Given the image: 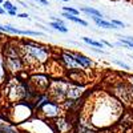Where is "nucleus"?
Listing matches in <instances>:
<instances>
[{"mask_svg":"<svg viewBox=\"0 0 133 133\" xmlns=\"http://www.w3.org/2000/svg\"><path fill=\"white\" fill-rule=\"evenodd\" d=\"M53 128L56 133H68L72 128V123L66 117L59 116L56 118H53Z\"/></svg>","mask_w":133,"mask_h":133,"instance_id":"nucleus-7","label":"nucleus"},{"mask_svg":"<svg viewBox=\"0 0 133 133\" xmlns=\"http://www.w3.org/2000/svg\"><path fill=\"white\" fill-rule=\"evenodd\" d=\"M7 76H8V69H7L5 61H4L3 56H0V85H3L5 83Z\"/></svg>","mask_w":133,"mask_h":133,"instance_id":"nucleus-11","label":"nucleus"},{"mask_svg":"<svg viewBox=\"0 0 133 133\" xmlns=\"http://www.w3.org/2000/svg\"><path fill=\"white\" fill-rule=\"evenodd\" d=\"M17 17H20V19H29L28 14H19V15H17Z\"/></svg>","mask_w":133,"mask_h":133,"instance_id":"nucleus-22","label":"nucleus"},{"mask_svg":"<svg viewBox=\"0 0 133 133\" xmlns=\"http://www.w3.org/2000/svg\"><path fill=\"white\" fill-rule=\"evenodd\" d=\"M4 61H5L7 69H8L9 73L16 75L20 71H23L25 63L23 60V56H21L20 47L7 45L5 49H4Z\"/></svg>","mask_w":133,"mask_h":133,"instance_id":"nucleus-3","label":"nucleus"},{"mask_svg":"<svg viewBox=\"0 0 133 133\" xmlns=\"http://www.w3.org/2000/svg\"><path fill=\"white\" fill-rule=\"evenodd\" d=\"M35 108L39 112V115L43 118H47V120H53L61 115V105L60 103L55 101L49 97V95L45 93H40L36 98V104Z\"/></svg>","mask_w":133,"mask_h":133,"instance_id":"nucleus-2","label":"nucleus"},{"mask_svg":"<svg viewBox=\"0 0 133 133\" xmlns=\"http://www.w3.org/2000/svg\"><path fill=\"white\" fill-rule=\"evenodd\" d=\"M81 11L85 12V14H88V15H91V17H93V16H96V17H104L100 11H97L96 8H92V7H83Z\"/></svg>","mask_w":133,"mask_h":133,"instance_id":"nucleus-13","label":"nucleus"},{"mask_svg":"<svg viewBox=\"0 0 133 133\" xmlns=\"http://www.w3.org/2000/svg\"><path fill=\"white\" fill-rule=\"evenodd\" d=\"M112 21H113L116 25H118V27H125V24L123 23V21H118V20H112Z\"/></svg>","mask_w":133,"mask_h":133,"instance_id":"nucleus-21","label":"nucleus"},{"mask_svg":"<svg viewBox=\"0 0 133 133\" xmlns=\"http://www.w3.org/2000/svg\"><path fill=\"white\" fill-rule=\"evenodd\" d=\"M61 16H64L65 19L73 21V23H76V24H80V25H83V27H88L87 21L83 20V19H80V17H77V15H72V14H69V12H65V11H63V15H61Z\"/></svg>","mask_w":133,"mask_h":133,"instance_id":"nucleus-10","label":"nucleus"},{"mask_svg":"<svg viewBox=\"0 0 133 133\" xmlns=\"http://www.w3.org/2000/svg\"><path fill=\"white\" fill-rule=\"evenodd\" d=\"M129 83H130V87H129V91H130V96L133 97V75L129 76Z\"/></svg>","mask_w":133,"mask_h":133,"instance_id":"nucleus-19","label":"nucleus"},{"mask_svg":"<svg viewBox=\"0 0 133 133\" xmlns=\"http://www.w3.org/2000/svg\"><path fill=\"white\" fill-rule=\"evenodd\" d=\"M63 11H65V12H69V14H72V15H79V11L75 9V8H72V7H68V5L63 7Z\"/></svg>","mask_w":133,"mask_h":133,"instance_id":"nucleus-16","label":"nucleus"},{"mask_svg":"<svg viewBox=\"0 0 133 133\" xmlns=\"http://www.w3.org/2000/svg\"><path fill=\"white\" fill-rule=\"evenodd\" d=\"M83 41L89 44L91 47H97V48H104V43L103 41H97V40H93V39H89V37H83Z\"/></svg>","mask_w":133,"mask_h":133,"instance_id":"nucleus-14","label":"nucleus"},{"mask_svg":"<svg viewBox=\"0 0 133 133\" xmlns=\"http://www.w3.org/2000/svg\"><path fill=\"white\" fill-rule=\"evenodd\" d=\"M61 2H68V0H61Z\"/></svg>","mask_w":133,"mask_h":133,"instance_id":"nucleus-25","label":"nucleus"},{"mask_svg":"<svg viewBox=\"0 0 133 133\" xmlns=\"http://www.w3.org/2000/svg\"><path fill=\"white\" fill-rule=\"evenodd\" d=\"M79 132L80 133H96V132L91 130V128H88V127H80L79 128Z\"/></svg>","mask_w":133,"mask_h":133,"instance_id":"nucleus-18","label":"nucleus"},{"mask_svg":"<svg viewBox=\"0 0 133 133\" xmlns=\"http://www.w3.org/2000/svg\"><path fill=\"white\" fill-rule=\"evenodd\" d=\"M69 84H71V80L66 81L64 79H55L49 83L47 93L49 95V97L52 100H55V101L63 103L64 100H66V96H68Z\"/></svg>","mask_w":133,"mask_h":133,"instance_id":"nucleus-4","label":"nucleus"},{"mask_svg":"<svg viewBox=\"0 0 133 133\" xmlns=\"http://www.w3.org/2000/svg\"><path fill=\"white\" fill-rule=\"evenodd\" d=\"M93 19V21L97 24V27H100V28H105V29H117L118 27L113 23V21H107V20H104L103 17H96V16H93L92 17Z\"/></svg>","mask_w":133,"mask_h":133,"instance_id":"nucleus-9","label":"nucleus"},{"mask_svg":"<svg viewBox=\"0 0 133 133\" xmlns=\"http://www.w3.org/2000/svg\"><path fill=\"white\" fill-rule=\"evenodd\" d=\"M49 27H52L55 31H59V32H61V33H66L68 32V28H66V25L64 24V23H59V21H51L49 23Z\"/></svg>","mask_w":133,"mask_h":133,"instance_id":"nucleus-12","label":"nucleus"},{"mask_svg":"<svg viewBox=\"0 0 133 133\" xmlns=\"http://www.w3.org/2000/svg\"><path fill=\"white\" fill-rule=\"evenodd\" d=\"M73 55H75V59H76V61L79 63L80 68L89 69V68H92V66H93V61H92V59H89L88 56H85V55L79 53V52H73Z\"/></svg>","mask_w":133,"mask_h":133,"instance_id":"nucleus-8","label":"nucleus"},{"mask_svg":"<svg viewBox=\"0 0 133 133\" xmlns=\"http://www.w3.org/2000/svg\"><path fill=\"white\" fill-rule=\"evenodd\" d=\"M35 2H37V3H40L43 5H48V0H35Z\"/></svg>","mask_w":133,"mask_h":133,"instance_id":"nucleus-23","label":"nucleus"},{"mask_svg":"<svg viewBox=\"0 0 133 133\" xmlns=\"http://www.w3.org/2000/svg\"><path fill=\"white\" fill-rule=\"evenodd\" d=\"M3 2H4V0H0V3H3Z\"/></svg>","mask_w":133,"mask_h":133,"instance_id":"nucleus-26","label":"nucleus"},{"mask_svg":"<svg viewBox=\"0 0 133 133\" xmlns=\"http://www.w3.org/2000/svg\"><path fill=\"white\" fill-rule=\"evenodd\" d=\"M19 47H20V52H21L24 63L28 65H43L51 57L49 47L40 45L37 43L21 41Z\"/></svg>","mask_w":133,"mask_h":133,"instance_id":"nucleus-1","label":"nucleus"},{"mask_svg":"<svg viewBox=\"0 0 133 133\" xmlns=\"http://www.w3.org/2000/svg\"><path fill=\"white\" fill-rule=\"evenodd\" d=\"M3 7H4L5 11H9V9H17V7L14 5L12 3L9 2V0H5V2H3Z\"/></svg>","mask_w":133,"mask_h":133,"instance_id":"nucleus-15","label":"nucleus"},{"mask_svg":"<svg viewBox=\"0 0 133 133\" xmlns=\"http://www.w3.org/2000/svg\"><path fill=\"white\" fill-rule=\"evenodd\" d=\"M7 14L9 16H17V9H9V11H7Z\"/></svg>","mask_w":133,"mask_h":133,"instance_id":"nucleus-20","label":"nucleus"},{"mask_svg":"<svg viewBox=\"0 0 133 133\" xmlns=\"http://www.w3.org/2000/svg\"><path fill=\"white\" fill-rule=\"evenodd\" d=\"M59 59H60V63L64 65V68H65V69H68V71L79 69V68H80L79 63H77L76 59H75L73 52H61Z\"/></svg>","mask_w":133,"mask_h":133,"instance_id":"nucleus-6","label":"nucleus"},{"mask_svg":"<svg viewBox=\"0 0 133 133\" xmlns=\"http://www.w3.org/2000/svg\"><path fill=\"white\" fill-rule=\"evenodd\" d=\"M5 12H7V11L4 9V7H3V5H0V15H4Z\"/></svg>","mask_w":133,"mask_h":133,"instance_id":"nucleus-24","label":"nucleus"},{"mask_svg":"<svg viewBox=\"0 0 133 133\" xmlns=\"http://www.w3.org/2000/svg\"><path fill=\"white\" fill-rule=\"evenodd\" d=\"M49 83H51L49 77H48L47 75H40V73L31 76V77H29V81H28L29 87H31L35 92H37L39 95H40V93H45V92L48 91Z\"/></svg>","mask_w":133,"mask_h":133,"instance_id":"nucleus-5","label":"nucleus"},{"mask_svg":"<svg viewBox=\"0 0 133 133\" xmlns=\"http://www.w3.org/2000/svg\"><path fill=\"white\" fill-rule=\"evenodd\" d=\"M113 63H115V64H117L118 66H121V68H124L125 71H128V69H129V65H128V64H125V63H123V61H120V60H116V59H115V60H113Z\"/></svg>","mask_w":133,"mask_h":133,"instance_id":"nucleus-17","label":"nucleus"}]
</instances>
